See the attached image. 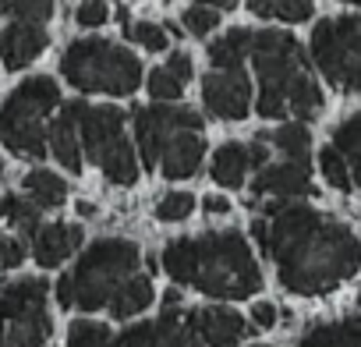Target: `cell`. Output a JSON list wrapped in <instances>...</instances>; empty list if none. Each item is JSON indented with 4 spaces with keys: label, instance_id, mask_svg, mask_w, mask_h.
<instances>
[{
    "label": "cell",
    "instance_id": "cell-29",
    "mask_svg": "<svg viewBox=\"0 0 361 347\" xmlns=\"http://www.w3.org/2000/svg\"><path fill=\"white\" fill-rule=\"evenodd\" d=\"M68 347H114L110 326L78 319V322H71V329H68Z\"/></svg>",
    "mask_w": 361,
    "mask_h": 347
},
{
    "label": "cell",
    "instance_id": "cell-19",
    "mask_svg": "<svg viewBox=\"0 0 361 347\" xmlns=\"http://www.w3.org/2000/svg\"><path fill=\"white\" fill-rule=\"evenodd\" d=\"M252 159H248V149L241 142H227L216 149L213 156V166H209V178L224 188H241L245 185V174H248Z\"/></svg>",
    "mask_w": 361,
    "mask_h": 347
},
{
    "label": "cell",
    "instance_id": "cell-46",
    "mask_svg": "<svg viewBox=\"0 0 361 347\" xmlns=\"http://www.w3.org/2000/svg\"><path fill=\"white\" fill-rule=\"evenodd\" d=\"M357 308H361V294H357Z\"/></svg>",
    "mask_w": 361,
    "mask_h": 347
},
{
    "label": "cell",
    "instance_id": "cell-18",
    "mask_svg": "<svg viewBox=\"0 0 361 347\" xmlns=\"http://www.w3.org/2000/svg\"><path fill=\"white\" fill-rule=\"evenodd\" d=\"M82 248V227L78 224H47L36 241H32V255L39 266H61L68 255H75Z\"/></svg>",
    "mask_w": 361,
    "mask_h": 347
},
{
    "label": "cell",
    "instance_id": "cell-23",
    "mask_svg": "<svg viewBox=\"0 0 361 347\" xmlns=\"http://www.w3.org/2000/svg\"><path fill=\"white\" fill-rule=\"evenodd\" d=\"M25 192H29V199H32L36 209H57V206L68 199L64 178H57V174H50V170H32V174H25Z\"/></svg>",
    "mask_w": 361,
    "mask_h": 347
},
{
    "label": "cell",
    "instance_id": "cell-39",
    "mask_svg": "<svg viewBox=\"0 0 361 347\" xmlns=\"http://www.w3.org/2000/svg\"><path fill=\"white\" fill-rule=\"evenodd\" d=\"M202 206H206V213H231V199L227 195H206Z\"/></svg>",
    "mask_w": 361,
    "mask_h": 347
},
{
    "label": "cell",
    "instance_id": "cell-9",
    "mask_svg": "<svg viewBox=\"0 0 361 347\" xmlns=\"http://www.w3.org/2000/svg\"><path fill=\"white\" fill-rule=\"evenodd\" d=\"M47 280H18L0 294V322H4V347H43L50 340L47 315Z\"/></svg>",
    "mask_w": 361,
    "mask_h": 347
},
{
    "label": "cell",
    "instance_id": "cell-26",
    "mask_svg": "<svg viewBox=\"0 0 361 347\" xmlns=\"http://www.w3.org/2000/svg\"><path fill=\"white\" fill-rule=\"evenodd\" d=\"M252 15L259 18H280V22H308L312 18V0H252Z\"/></svg>",
    "mask_w": 361,
    "mask_h": 347
},
{
    "label": "cell",
    "instance_id": "cell-36",
    "mask_svg": "<svg viewBox=\"0 0 361 347\" xmlns=\"http://www.w3.org/2000/svg\"><path fill=\"white\" fill-rule=\"evenodd\" d=\"M166 71L185 85V82H192V75H195V68H192V57L185 54V50H173L170 54V61H166Z\"/></svg>",
    "mask_w": 361,
    "mask_h": 347
},
{
    "label": "cell",
    "instance_id": "cell-11",
    "mask_svg": "<svg viewBox=\"0 0 361 347\" xmlns=\"http://www.w3.org/2000/svg\"><path fill=\"white\" fill-rule=\"evenodd\" d=\"M206 110L220 121H241L252 110V78L245 68L234 71H209L202 78Z\"/></svg>",
    "mask_w": 361,
    "mask_h": 347
},
{
    "label": "cell",
    "instance_id": "cell-42",
    "mask_svg": "<svg viewBox=\"0 0 361 347\" xmlns=\"http://www.w3.org/2000/svg\"><path fill=\"white\" fill-rule=\"evenodd\" d=\"M75 209H78V217H96V206L92 202H78Z\"/></svg>",
    "mask_w": 361,
    "mask_h": 347
},
{
    "label": "cell",
    "instance_id": "cell-43",
    "mask_svg": "<svg viewBox=\"0 0 361 347\" xmlns=\"http://www.w3.org/2000/svg\"><path fill=\"white\" fill-rule=\"evenodd\" d=\"M0 224H4V195H0Z\"/></svg>",
    "mask_w": 361,
    "mask_h": 347
},
{
    "label": "cell",
    "instance_id": "cell-30",
    "mask_svg": "<svg viewBox=\"0 0 361 347\" xmlns=\"http://www.w3.org/2000/svg\"><path fill=\"white\" fill-rule=\"evenodd\" d=\"M0 15H11L25 25H43L54 18V4L50 0H15V4H0Z\"/></svg>",
    "mask_w": 361,
    "mask_h": 347
},
{
    "label": "cell",
    "instance_id": "cell-6",
    "mask_svg": "<svg viewBox=\"0 0 361 347\" xmlns=\"http://www.w3.org/2000/svg\"><path fill=\"white\" fill-rule=\"evenodd\" d=\"M57 103H61V89L54 78L47 75L25 78L0 106V142L25 159H43L50 142L43 121Z\"/></svg>",
    "mask_w": 361,
    "mask_h": 347
},
{
    "label": "cell",
    "instance_id": "cell-37",
    "mask_svg": "<svg viewBox=\"0 0 361 347\" xmlns=\"http://www.w3.org/2000/svg\"><path fill=\"white\" fill-rule=\"evenodd\" d=\"M25 259V245L18 238H0V269H11Z\"/></svg>",
    "mask_w": 361,
    "mask_h": 347
},
{
    "label": "cell",
    "instance_id": "cell-21",
    "mask_svg": "<svg viewBox=\"0 0 361 347\" xmlns=\"http://www.w3.org/2000/svg\"><path fill=\"white\" fill-rule=\"evenodd\" d=\"M149 305H152V280L135 273V276H131L128 284H121V291L114 294L110 315H114V319H131V315L145 312Z\"/></svg>",
    "mask_w": 361,
    "mask_h": 347
},
{
    "label": "cell",
    "instance_id": "cell-7",
    "mask_svg": "<svg viewBox=\"0 0 361 347\" xmlns=\"http://www.w3.org/2000/svg\"><path fill=\"white\" fill-rule=\"evenodd\" d=\"M78 135L85 156L106 174L114 185H135L138 181V156L131 142L124 138V110L103 103L89 106L78 99Z\"/></svg>",
    "mask_w": 361,
    "mask_h": 347
},
{
    "label": "cell",
    "instance_id": "cell-27",
    "mask_svg": "<svg viewBox=\"0 0 361 347\" xmlns=\"http://www.w3.org/2000/svg\"><path fill=\"white\" fill-rule=\"evenodd\" d=\"M4 224H11L18 234H32V238L43 231L39 227V209L32 202L18 199V195H4Z\"/></svg>",
    "mask_w": 361,
    "mask_h": 347
},
{
    "label": "cell",
    "instance_id": "cell-1",
    "mask_svg": "<svg viewBox=\"0 0 361 347\" xmlns=\"http://www.w3.org/2000/svg\"><path fill=\"white\" fill-rule=\"evenodd\" d=\"M280 284L301 298L326 294L361 269L354 231L312 206H269V248Z\"/></svg>",
    "mask_w": 361,
    "mask_h": 347
},
{
    "label": "cell",
    "instance_id": "cell-17",
    "mask_svg": "<svg viewBox=\"0 0 361 347\" xmlns=\"http://www.w3.org/2000/svg\"><path fill=\"white\" fill-rule=\"evenodd\" d=\"M202 152H206V142H202V131H180L170 138V145L163 149V159H159V170L163 178L170 181H180V178H192L202 163Z\"/></svg>",
    "mask_w": 361,
    "mask_h": 347
},
{
    "label": "cell",
    "instance_id": "cell-44",
    "mask_svg": "<svg viewBox=\"0 0 361 347\" xmlns=\"http://www.w3.org/2000/svg\"><path fill=\"white\" fill-rule=\"evenodd\" d=\"M0 178H4V159H0Z\"/></svg>",
    "mask_w": 361,
    "mask_h": 347
},
{
    "label": "cell",
    "instance_id": "cell-5",
    "mask_svg": "<svg viewBox=\"0 0 361 347\" xmlns=\"http://www.w3.org/2000/svg\"><path fill=\"white\" fill-rule=\"evenodd\" d=\"M135 269H138V245H131L124 238L96 241L92 248H85L78 266L68 273L75 308H82V312L110 308L114 294L121 291V284H128L135 276Z\"/></svg>",
    "mask_w": 361,
    "mask_h": 347
},
{
    "label": "cell",
    "instance_id": "cell-38",
    "mask_svg": "<svg viewBox=\"0 0 361 347\" xmlns=\"http://www.w3.org/2000/svg\"><path fill=\"white\" fill-rule=\"evenodd\" d=\"M252 319H255V326L269 329V326L276 322V305H273V301H255V305H252Z\"/></svg>",
    "mask_w": 361,
    "mask_h": 347
},
{
    "label": "cell",
    "instance_id": "cell-10",
    "mask_svg": "<svg viewBox=\"0 0 361 347\" xmlns=\"http://www.w3.org/2000/svg\"><path fill=\"white\" fill-rule=\"evenodd\" d=\"M180 131H202V117L188 106H173V103H152V106L135 110V142H138V156L149 170L159 166L163 149Z\"/></svg>",
    "mask_w": 361,
    "mask_h": 347
},
{
    "label": "cell",
    "instance_id": "cell-32",
    "mask_svg": "<svg viewBox=\"0 0 361 347\" xmlns=\"http://www.w3.org/2000/svg\"><path fill=\"white\" fill-rule=\"evenodd\" d=\"M128 39H135L149 54H163L166 50V29L156 25V22H135V25H128Z\"/></svg>",
    "mask_w": 361,
    "mask_h": 347
},
{
    "label": "cell",
    "instance_id": "cell-24",
    "mask_svg": "<svg viewBox=\"0 0 361 347\" xmlns=\"http://www.w3.org/2000/svg\"><path fill=\"white\" fill-rule=\"evenodd\" d=\"M333 149L347 159L354 185H361V114L347 117V121L333 131Z\"/></svg>",
    "mask_w": 361,
    "mask_h": 347
},
{
    "label": "cell",
    "instance_id": "cell-34",
    "mask_svg": "<svg viewBox=\"0 0 361 347\" xmlns=\"http://www.w3.org/2000/svg\"><path fill=\"white\" fill-rule=\"evenodd\" d=\"M180 89H185V85H180L166 68H156V71L149 75V92H152L156 103H173V99L180 96Z\"/></svg>",
    "mask_w": 361,
    "mask_h": 347
},
{
    "label": "cell",
    "instance_id": "cell-40",
    "mask_svg": "<svg viewBox=\"0 0 361 347\" xmlns=\"http://www.w3.org/2000/svg\"><path fill=\"white\" fill-rule=\"evenodd\" d=\"M57 301H61L64 308H75V298H71V280H68V273L57 280Z\"/></svg>",
    "mask_w": 361,
    "mask_h": 347
},
{
    "label": "cell",
    "instance_id": "cell-35",
    "mask_svg": "<svg viewBox=\"0 0 361 347\" xmlns=\"http://www.w3.org/2000/svg\"><path fill=\"white\" fill-rule=\"evenodd\" d=\"M106 18H110V8L99 4V0L78 4V11H75V22H78L82 29H99V25H106Z\"/></svg>",
    "mask_w": 361,
    "mask_h": 347
},
{
    "label": "cell",
    "instance_id": "cell-2",
    "mask_svg": "<svg viewBox=\"0 0 361 347\" xmlns=\"http://www.w3.org/2000/svg\"><path fill=\"white\" fill-rule=\"evenodd\" d=\"M163 269L173 284L195 287L209 298H248L262 287L259 262L238 231L170 241L163 248Z\"/></svg>",
    "mask_w": 361,
    "mask_h": 347
},
{
    "label": "cell",
    "instance_id": "cell-14",
    "mask_svg": "<svg viewBox=\"0 0 361 347\" xmlns=\"http://www.w3.org/2000/svg\"><path fill=\"white\" fill-rule=\"evenodd\" d=\"M252 195H273L280 199H301V195H315L312 181H308V163H276L259 170V178L252 181Z\"/></svg>",
    "mask_w": 361,
    "mask_h": 347
},
{
    "label": "cell",
    "instance_id": "cell-31",
    "mask_svg": "<svg viewBox=\"0 0 361 347\" xmlns=\"http://www.w3.org/2000/svg\"><path fill=\"white\" fill-rule=\"evenodd\" d=\"M195 213V195L188 192H170L156 202V217L166 220V224H177V220H188Z\"/></svg>",
    "mask_w": 361,
    "mask_h": 347
},
{
    "label": "cell",
    "instance_id": "cell-3",
    "mask_svg": "<svg viewBox=\"0 0 361 347\" xmlns=\"http://www.w3.org/2000/svg\"><path fill=\"white\" fill-rule=\"evenodd\" d=\"M252 64L259 78V99L255 110L262 117H298L308 121L322 110V92L319 82L308 71V50L280 29H262L255 32L252 43Z\"/></svg>",
    "mask_w": 361,
    "mask_h": 347
},
{
    "label": "cell",
    "instance_id": "cell-33",
    "mask_svg": "<svg viewBox=\"0 0 361 347\" xmlns=\"http://www.w3.org/2000/svg\"><path fill=\"white\" fill-rule=\"evenodd\" d=\"M180 22H185V29H188L192 36H206V32H213V29L220 25V11H213V8H206V4H192Z\"/></svg>",
    "mask_w": 361,
    "mask_h": 347
},
{
    "label": "cell",
    "instance_id": "cell-25",
    "mask_svg": "<svg viewBox=\"0 0 361 347\" xmlns=\"http://www.w3.org/2000/svg\"><path fill=\"white\" fill-rule=\"evenodd\" d=\"M269 142H273L276 149H283V156H287L290 163H308V145H312L308 124L287 121V124H280V128L269 135Z\"/></svg>",
    "mask_w": 361,
    "mask_h": 347
},
{
    "label": "cell",
    "instance_id": "cell-12",
    "mask_svg": "<svg viewBox=\"0 0 361 347\" xmlns=\"http://www.w3.org/2000/svg\"><path fill=\"white\" fill-rule=\"evenodd\" d=\"M114 347H202V340L192 333L188 315L177 312H163V319L156 322H138L131 329H124Z\"/></svg>",
    "mask_w": 361,
    "mask_h": 347
},
{
    "label": "cell",
    "instance_id": "cell-20",
    "mask_svg": "<svg viewBox=\"0 0 361 347\" xmlns=\"http://www.w3.org/2000/svg\"><path fill=\"white\" fill-rule=\"evenodd\" d=\"M252 43H255V32H248V29H231L224 39H216V43L209 47L213 71H234V68H245V61L252 57Z\"/></svg>",
    "mask_w": 361,
    "mask_h": 347
},
{
    "label": "cell",
    "instance_id": "cell-28",
    "mask_svg": "<svg viewBox=\"0 0 361 347\" xmlns=\"http://www.w3.org/2000/svg\"><path fill=\"white\" fill-rule=\"evenodd\" d=\"M319 166H322V178L329 181V188H336V192H350V188H354L350 166H347V159H343L333 145H326V149L319 152Z\"/></svg>",
    "mask_w": 361,
    "mask_h": 347
},
{
    "label": "cell",
    "instance_id": "cell-16",
    "mask_svg": "<svg viewBox=\"0 0 361 347\" xmlns=\"http://www.w3.org/2000/svg\"><path fill=\"white\" fill-rule=\"evenodd\" d=\"M50 152L71 174L82 170V135H78V99L64 103L50 124Z\"/></svg>",
    "mask_w": 361,
    "mask_h": 347
},
{
    "label": "cell",
    "instance_id": "cell-15",
    "mask_svg": "<svg viewBox=\"0 0 361 347\" xmlns=\"http://www.w3.org/2000/svg\"><path fill=\"white\" fill-rule=\"evenodd\" d=\"M50 36L43 32V25H25V22H11L4 32H0V57L11 71L32 64L43 50H47Z\"/></svg>",
    "mask_w": 361,
    "mask_h": 347
},
{
    "label": "cell",
    "instance_id": "cell-13",
    "mask_svg": "<svg viewBox=\"0 0 361 347\" xmlns=\"http://www.w3.org/2000/svg\"><path fill=\"white\" fill-rule=\"evenodd\" d=\"M188 326L206 347H238L245 336V315H238L234 308H224V305L188 312Z\"/></svg>",
    "mask_w": 361,
    "mask_h": 347
},
{
    "label": "cell",
    "instance_id": "cell-22",
    "mask_svg": "<svg viewBox=\"0 0 361 347\" xmlns=\"http://www.w3.org/2000/svg\"><path fill=\"white\" fill-rule=\"evenodd\" d=\"M298 347H361V319L315 326V329L305 333V340Z\"/></svg>",
    "mask_w": 361,
    "mask_h": 347
},
{
    "label": "cell",
    "instance_id": "cell-4",
    "mask_svg": "<svg viewBox=\"0 0 361 347\" xmlns=\"http://www.w3.org/2000/svg\"><path fill=\"white\" fill-rule=\"evenodd\" d=\"M61 75L78 92H110V96H131L142 82L138 57L110 39H78L61 57Z\"/></svg>",
    "mask_w": 361,
    "mask_h": 347
},
{
    "label": "cell",
    "instance_id": "cell-8",
    "mask_svg": "<svg viewBox=\"0 0 361 347\" xmlns=\"http://www.w3.org/2000/svg\"><path fill=\"white\" fill-rule=\"evenodd\" d=\"M312 61L343 92H361V15L322 18L312 32Z\"/></svg>",
    "mask_w": 361,
    "mask_h": 347
},
{
    "label": "cell",
    "instance_id": "cell-45",
    "mask_svg": "<svg viewBox=\"0 0 361 347\" xmlns=\"http://www.w3.org/2000/svg\"><path fill=\"white\" fill-rule=\"evenodd\" d=\"M252 347H269V343H252Z\"/></svg>",
    "mask_w": 361,
    "mask_h": 347
},
{
    "label": "cell",
    "instance_id": "cell-41",
    "mask_svg": "<svg viewBox=\"0 0 361 347\" xmlns=\"http://www.w3.org/2000/svg\"><path fill=\"white\" fill-rule=\"evenodd\" d=\"M248 159H252V166H262V170H266V159H269V149H266L262 142H255V145L248 149Z\"/></svg>",
    "mask_w": 361,
    "mask_h": 347
}]
</instances>
